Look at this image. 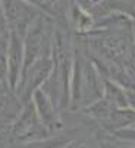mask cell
Segmentation results:
<instances>
[{
  "label": "cell",
  "mask_w": 135,
  "mask_h": 148,
  "mask_svg": "<svg viewBox=\"0 0 135 148\" xmlns=\"http://www.w3.org/2000/svg\"><path fill=\"white\" fill-rule=\"evenodd\" d=\"M53 31H54V21L46 13L41 12L32 21V24L28 27L24 35V65H22V72L35 60L50 56Z\"/></svg>",
  "instance_id": "obj_1"
},
{
  "label": "cell",
  "mask_w": 135,
  "mask_h": 148,
  "mask_svg": "<svg viewBox=\"0 0 135 148\" xmlns=\"http://www.w3.org/2000/svg\"><path fill=\"white\" fill-rule=\"evenodd\" d=\"M8 49H9V35H0V78L5 81L8 73Z\"/></svg>",
  "instance_id": "obj_6"
},
{
  "label": "cell",
  "mask_w": 135,
  "mask_h": 148,
  "mask_svg": "<svg viewBox=\"0 0 135 148\" xmlns=\"http://www.w3.org/2000/svg\"><path fill=\"white\" fill-rule=\"evenodd\" d=\"M6 85H8V84H6V81L0 78V91H2V90H3V88H5Z\"/></svg>",
  "instance_id": "obj_7"
},
{
  "label": "cell",
  "mask_w": 135,
  "mask_h": 148,
  "mask_svg": "<svg viewBox=\"0 0 135 148\" xmlns=\"http://www.w3.org/2000/svg\"><path fill=\"white\" fill-rule=\"evenodd\" d=\"M10 147H18L22 144H31L34 141H41L50 135V131L40 120L34 104L30 100L24 104L19 114L9 125Z\"/></svg>",
  "instance_id": "obj_2"
},
{
  "label": "cell",
  "mask_w": 135,
  "mask_h": 148,
  "mask_svg": "<svg viewBox=\"0 0 135 148\" xmlns=\"http://www.w3.org/2000/svg\"><path fill=\"white\" fill-rule=\"evenodd\" d=\"M31 101L34 104V109L40 117V120L44 123V126L50 131V134H53L57 129L63 128V122H62V113L60 110L53 104V101L46 95L41 88H37L32 95H31Z\"/></svg>",
  "instance_id": "obj_4"
},
{
  "label": "cell",
  "mask_w": 135,
  "mask_h": 148,
  "mask_svg": "<svg viewBox=\"0 0 135 148\" xmlns=\"http://www.w3.org/2000/svg\"><path fill=\"white\" fill-rule=\"evenodd\" d=\"M0 5L9 32H15L22 38L32 21L41 13L27 0H0Z\"/></svg>",
  "instance_id": "obj_3"
},
{
  "label": "cell",
  "mask_w": 135,
  "mask_h": 148,
  "mask_svg": "<svg viewBox=\"0 0 135 148\" xmlns=\"http://www.w3.org/2000/svg\"><path fill=\"white\" fill-rule=\"evenodd\" d=\"M3 126H6V123H2V122H0V128H3Z\"/></svg>",
  "instance_id": "obj_8"
},
{
  "label": "cell",
  "mask_w": 135,
  "mask_h": 148,
  "mask_svg": "<svg viewBox=\"0 0 135 148\" xmlns=\"http://www.w3.org/2000/svg\"><path fill=\"white\" fill-rule=\"evenodd\" d=\"M22 65H24V38L15 32H9L6 84L12 91L16 90L22 72Z\"/></svg>",
  "instance_id": "obj_5"
}]
</instances>
